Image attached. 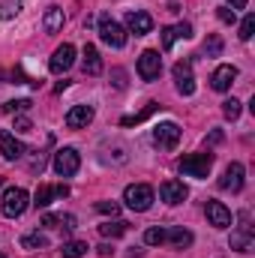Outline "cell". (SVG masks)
<instances>
[{
  "instance_id": "21",
  "label": "cell",
  "mask_w": 255,
  "mask_h": 258,
  "mask_svg": "<svg viewBox=\"0 0 255 258\" xmlns=\"http://www.w3.org/2000/svg\"><path fill=\"white\" fill-rule=\"evenodd\" d=\"M42 225H48V228H75V216H69V213H45L42 216Z\"/></svg>"
},
{
  "instance_id": "2",
  "label": "cell",
  "mask_w": 255,
  "mask_h": 258,
  "mask_svg": "<svg viewBox=\"0 0 255 258\" xmlns=\"http://www.w3.org/2000/svg\"><path fill=\"white\" fill-rule=\"evenodd\" d=\"M210 168H213V153H186V156L180 159V171H183L186 177L204 180V177L210 174Z\"/></svg>"
},
{
  "instance_id": "10",
  "label": "cell",
  "mask_w": 255,
  "mask_h": 258,
  "mask_svg": "<svg viewBox=\"0 0 255 258\" xmlns=\"http://www.w3.org/2000/svg\"><path fill=\"white\" fill-rule=\"evenodd\" d=\"M174 81H177V90H180L183 96H192V93H195V75H192V66L186 63V60L174 63Z\"/></svg>"
},
{
  "instance_id": "35",
  "label": "cell",
  "mask_w": 255,
  "mask_h": 258,
  "mask_svg": "<svg viewBox=\"0 0 255 258\" xmlns=\"http://www.w3.org/2000/svg\"><path fill=\"white\" fill-rule=\"evenodd\" d=\"M27 108H30L27 99H18V102H6V105H3V111H27Z\"/></svg>"
},
{
  "instance_id": "27",
  "label": "cell",
  "mask_w": 255,
  "mask_h": 258,
  "mask_svg": "<svg viewBox=\"0 0 255 258\" xmlns=\"http://www.w3.org/2000/svg\"><path fill=\"white\" fill-rule=\"evenodd\" d=\"M87 252V243L84 240H69V243H63V258H81Z\"/></svg>"
},
{
  "instance_id": "23",
  "label": "cell",
  "mask_w": 255,
  "mask_h": 258,
  "mask_svg": "<svg viewBox=\"0 0 255 258\" xmlns=\"http://www.w3.org/2000/svg\"><path fill=\"white\" fill-rule=\"evenodd\" d=\"M165 240H171L177 249H186V246H192V231H186V228H168Z\"/></svg>"
},
{
  "instance_id": "3",
  "label": "cell",
  "mask_w": 255,
  "mask_h": 258,
  "mask_svg": "<svg viewBox=\"0 0 255 258\" xmlns=\"http://www.w3.org/2000/svg\"><path fill=\"white\" fill-rule=\"evenodd\" d=\"M123 201H126L129 210L144 213V210H150V204H153V189H150L147 183H132V186H126V192H123Z\"/></svg>"
},
{
  "instance_id": "38",
  "label": "cell",
  "mask_w": 255,
  "mask_h": 258,
  "mask_svg": "<svg viewBox=\"0 0 255 258\" xmlns=\"http://www.w3.org/2000/svg\"><path fill=\"white\" fill-rule=\"evenodd\" d=\"M114 78H117V81H114L117 87H123V84H126V81H123V72H120V69H114Z\"/></svg>"
},
{
  "instance_id": "39",
  "label": "cell",
  "mask_w": 255,
  "mask_h": 258,
  "mask_svg": "<svg viewBox=\"0 0 255 258\" xmlns=\"http://www.w3.org/2000/svg\"><path fill=\"white\" fill-rule=\"evenodd\" d=\"M228 3H231L234 9H243V6H246V0H228Z\"/></svg>"
},
{
  "instance_id": "8",
  "label": "cell",
  "mask_w": 255,
  "mask_h": 258,
  "mask_svg": "<svg viewBox=\"0 0 255 258\" xmlns=\"http://www.w3.org/2000/svg\"><path fill=\"white\" fill-rule=\"evenodd\" d=\"M153 141L162 150H174L177 141H180V126L177 123H159V126L153 129Z\"/></svg>"
},
{
  "instance_id": "12",
  "label": "cell",
  "mask_w": 255,
  "mask_h": 258,
  "mask_svg": "<svg viewBox=\"0 0 255 258\" xmlns=\"http://www.w3.org/2000/svg\"><path fill=\"white\" fill-rule=\"evenodd\" d=\"M204 213H207L210 225H216V228H228V225H231V210H228L222 201H207Z\"/></svg>"
},
{
  "instance_id": "9",
  "label": "cell",
  "mask_w": 255,
  "mask_h": 258,
  "mask_svg": "<svg viewBox=\"0 0 255 258\" xmlns=\"http://www.w3.org/2000/svg\"><path fill=\"white\" fill-rule=\"evenodd\" d=\"M219 189H225V192H240L243 189V165L240 162H231L225 168V174L219 180Z\"/></svg>"
},
{
  "instance_id": "14",
  "label": "cell",
  "mask_w": 255,
  "mask_h": 258,
  "mask_svg": "<svg viewBox=\"0 0 255 258\" xmlns=\"http://www.w3.org/2000/svg\"><path fill=\"white\" fill-rule=\"evenodd\" d=\"M126 27H129V33L144 36V33H150V30H153V18H150L147 12L135 9V12H129V15H126Z\"/></svg>"
},
{
  "instance_id": "25",
  "label": "cell",
  "mask_w": 255,
  "mask_h": 258,
  "mask_svg": "<svg viewBox=\"0 0 255 258\" xmlns=\"http://www.w3.org/2000/svg\"><path fill=\"white\" fill-rule=\"evenodd\" d=\"M165 234H168V228H156V225H153V228L144 231V243H147V246H162V243H165Z\"/></svg>"
},
{
  "instance_id": "26",
  "label": "cell",
  "mask_w": 255,
  "mask_h": 258,
  "mask_svg": "<svg viewBox=\"0 0 255 258\" xmlns=\"http://www.w3.org/2000/svg\"><path fill=\"white\" fill-rule=\"evenodd\" d=\"M18 12H21V0H0V18L3 21L15 18Z\"/></svg>"
},
{
  "instance_id": "4",
  "label": "cell",
  "mask_w": 255,
  "mask_h": 258,
  "mask_svg": "<svg viewBox=\"0 0 255 258\" xmlns=\"http://www.w3.org/2000/svg\"><path fill=\"white\" fill-rule=\"evenodd\" d=\"M51 165H54L57 177H75L78 174V165H81V156H78L75 147H60L54 153V162Z\"/></svg>"
},
{
  "instance_id": "28",
  "label": "cell",
  "mask_w": 255,
  "mask_h": 258,
  "mask_svg": "<svg viewBox=\"0 0 255 258\" xmlns=\"http://www.w3.org/2000/svg\"><path fill=\"white\" fill-rule=\"evenodd\" d=\"M252 30H255V15L249 12V15L240 21V33H237V36H240L243 42H249V39H252Z\"/></svg>"
},
{
  "instance_id": "30",
  "label": "cell",
  "mask_w": 255,
  "mask_h": 258,
  "mask_svg": "<svg viewBox=\"0 0 255 258\" xmlns=\"http://www.w3.org/2000/svg\"><path fill=\"white\" fill-rule=\"evenodd\" d=\"M222 114H225V120H237L240 117V102L237 99H225L222 102Z\"/></svg>"
},
{
  "instance_id": "24",
  "label": "cell",
  "mask_w": 255,
  "mask_h": 258,
  "mask_svg": "<svg viewBox=\"0 0 255 258\" xmlns=\"http://www.w3.org/2000/svg\"><path fill=\"white\" fill-rule=\"evenodd\" d=\"M21 246H24V249H45V246H48V240H45V234L30 231V234H24V237H21Z\"/></svg>"
},
{
  "instance_id": "16",
  "label": "cell",
  "mask_w": 255,
  "mask_h": 258,
  "mask_svg": "<svg viewBox=\"0 0 255 258\" xmlns=\"http://www.w3.org/2000/svg\"><path fill=\"white\" fill-rule=\"evenodd\" d=\"M72 63H75V48H72L69 42H63V45L54 51V57H51V63H48V66H51V72H57V75H60V72H66Z\"/></svg>"
},
{
  "instance_id": "11",
  "label": "cell",
  "mask_w": 255,
  "mask_h": 258,
  "mask_svg": "<svg viewBox=\"0 0 255 258\" xmlns=\"http://www.w3.org/2000/svg\"><path fill=\"white\" fill-rule=\"evenodd\" d=\"M186 195H189V189H186L180 180H165V183L159 186V198H162L165 204H183Z\"/></svg>"
},
{
  "instance_id": "13",
  "label": "cell",
  "mask_w": 255,
  "mask_h": 258,
  "mask_svg": "<svg viewBox=\"0 0 255 258\" xmlns=\"http://www.w3.org/2000/svg\"><path fill=\"white\" fill-rule=\"evenodd\" d=\"M90 120H93V108L90 105H75V108L66 111V117H63V123L69 129H84Z\"/></svg>"
},
{
  "instance_id": "17",
  "label": "cell",
  "mask_w": 255,
  "mask_h": 258,
  "mask_svg": "<svg viewBox=\"0 0 255 258\" xmlns=\"http://www.w3.org/2000/svg\"><path fill=\"white\" fill-rule=\"evenodd\" d=\"M234 78H237V69H234V66H219V69L210 75V84H213V90L225 93V90L234 84Z\"/></svg>"
},
{
  "instance_id": "29",
  "label": "cell",
  "mask_w": 255,
  "mask_h": 258,
  "mask_svg": "<svg viewBox=\"0 0 255 258\" xmlns=\"http://www.w3.org/2000/svg\"><path fill=\"white\" fill-rule=\"evenodd\" d=\"M204 54H207V57H219V54H222V39H219V36H207Z\"/></svg>"
},
{
  "instance_id": "15",
  "label": "cell",
  "mask_w": 255,
  "mask_h": 258,
  "mask_svg": "<svg viewBox=\"0 0 255 258\" xmlns=\"http://www.w3.org/2000/svg\"><path fill=\"white\" fill-rule=\"evenodd\" d=\"M24 144L12 135V132H0V156L3 159H18V156H24Z\"/></svg>"
},
{
  "instance_id": "32",
  "label": "cell",
  "mask_w": 255,
  "mask_h": 258,
  "mask_svg": "<svg viewBox=\"0 0 255 258\" xmlns=\"http://www.w3.org/2000/svg\"><path fill=\"white\" fill-rule=\"evenodd\" d=\"M174 42H177V30H174V27H162V48L168 51Z\"/></svg>"
},
{
  "instance_id": "37",
  "label": "cell",
  "mask_w": 255,
  "mask_h": 258,
  "mask_svg": "<svg viewBox=\"0 0 255 258\" xmlns=\"http://www.w3.org/2000/svg\"><path fill=\"white\" fill-rule=\"evenodd\" d=\"M15 129L18 132H30V120L27 117H15Z\"/></svg>"
},
{
  "instance_id": "22",
  "label": "cell",
  "mask_w": 255,
  "mask_h": 258,
  "mask_svg": "<svg viewBox=\"0 0 255 258\" xmlns=\"http://www.w3.org/2000/svg\"><path fill=\"white\" fill-rule=\"evenodd\" d=\"M126 231H129V222H123V219H114V222H102L99 225V234L102 237H111V240L120 237V234H126Z\"/></svg>"
},
{
  "instance_id": "31",
  "label": "cell",
  "mask_w": 255,
  "mask_h": 258,
  "mask_svg": "<svg viewBox=\"0 0 255 258\" xmlns=\"http://www.w3.org/2000/svg\"><path fill=\"white\" fill-rule=\"evenodd\" d=\"M153 108H156V102H147V108H144V111H138V114H129V117H123L120 123H123V126H132V123H141V120H144L147 114H153Z\"/></svg>"
},
{
  "instance_id": "7",
  "label": "cell",
  "mask_w": 255,
  "mask_h": 258,
  "mask_svg": "<svg viewBox=\"0 0 255 258\" xmlns=\"http://www.w3.org/2000/svg\"><path fill=\"white\" fill-rule=\"evenodd\" d=\"M159 72H162V57H159V51L147 48V51L138 57V75H141L144 81H153V78H159Z\"/></svg>"
},
{
  "instance_id": "40",
  "label": "cell",
  "mask_w": 255,
  "mask_h": 258,
  "mask_svg": "<svg viewBox=\"0 0 255 258\" xmlns=\"http://www.w3.org/2000/svg\"><path fill=\"white\" fill-rule=\"evenodd\" d=\"M0 258H6V255H3V252H0Z\"/></svg>"
},
{
  "instance_id": "19",
  "label": "cell",
  "mask_w": 255,
  "mask_h": 258,
  "mask_svg": "<svg viewBox=\"0 0 255 258\" xmlns=\"http://www.w3.org/2000/svg\"><path fill=\"white\" fill-rule=\"evenodd\" d=\"M81 69L87 75H99L102 72V57L96 51V45H84V57H81Z\"/></svg>"
},
{
  "instance_id": "34",
  "label": "cell",
  "mask_w": 255,
  "mask_h": 258,
  "mask_svg": "<svg viewBox=\"0 0 255 258\" xmlns=\"http://www.w3.org/2000/svg\"><path fill=\"white\" fill-rule=\"evenodd\" d=\"M96 210H102V213H111V216H114V213H120V204H117V201H99V204H96Z\"/></svg>"
},
{
  "instance_id": "5",
  "label": "cell",
  "mask_w": 255,
  "mask_h": 258,
  "mask_svg": "<svg viewBox=\"0 0 255 258\" xmlns=\"http://www.w3.org/2000/svg\"><path fill=\"white\" fill-rule=\"evenodd\" d=\"M99 36H102V42L111 45V48H123V45H126V30H123L111 15H102V18H99Z\"/></svg>"
},
{
  "instance_id": "6",
  "label": "cell",
  "mask_w": 255,
  "mask_h": 258,
  "mask_svg": "<svg viewBox=\"0 0 255 258\" xmlns=\"http://www.w3.org/2000/svg\"><path fill=\"white\" fill-rule=\"evenodd\" d=\"M231 249L237 252H252V225H249V210L240 213V228L231 234Z\"/></svg>"
},
{
  "instance_id": "20",
  "label": "cell",
  "mask_w": 255,
  "mask_h": 258,
  "mask_svg": "<svg viewBox=\"0 0 255 258\" xmlns=\"http://www.w3.org/2000/svg\"><path fill=\"white\" fill-rule=\"evenodd\" d=\"M66 15L60 6H48V12H45V21H42V27H45V33H57L60 27H63Z\"/></svg>"
},
{
  "instance_id": "1",
  "label": "cell",
  "mask_w": 255,
  "mask_h": 258,
  "mask_svg": "<svg viewBox=\"0 0 255 258\" xmlns=\"http://www.w3.org/2000/svg\"><path fill=\"white\" fill-rule=\"evenodd\" d=\"M27 204H30V195L24 192L21 186H9L3 198H0V210H3V216H9V219H18L24 210H27Z\"/></svg>"
},
{
  "instance_id": "36",
  "label": "cell",
  "mask_w": 255,
  "mask_h": 258,
  "mask_svg": "<svg viewBox=\"0 0 255 258\" xmlns=\"http://www.w3.org/2000/svg\"><path fill=\"white\" fill-rule=\"evenodd\" d=\"M174 30H177V39H189V36H192V24H186V21L174 24Z\"/></svg>"
},
{
  "instance_id": "33",
  "label": "cell",
  "mask_w": 255,
  "mask_h": 258,
  "mask_svg": "<svg viewBox=\"0 0 255 258\" xmlns=\"http://www.w3.org/2000/svg\"><path fill=\"white\" fill-rule=\"evenodd\" d=\"M216 15H219V21L234 24V9H231V6H219V9H216Z\"/></svg>"
},
{
  "instance_id": "18",
  "label": "cell",
  "mask_w": 255,
  "mask_h": 258,
  "mask_svg": "<svg viewBox=\"0 0 255 258\" xmlns=\"http://www.w3.org/2000/svg\"><path fill=\"white\" fill-rule=\"evenodd\" d=\"M57 195H69V186H48V183H42L36 195H33V207H48L51 204V198H57Z\"/></svg>"
}]
</instances>
